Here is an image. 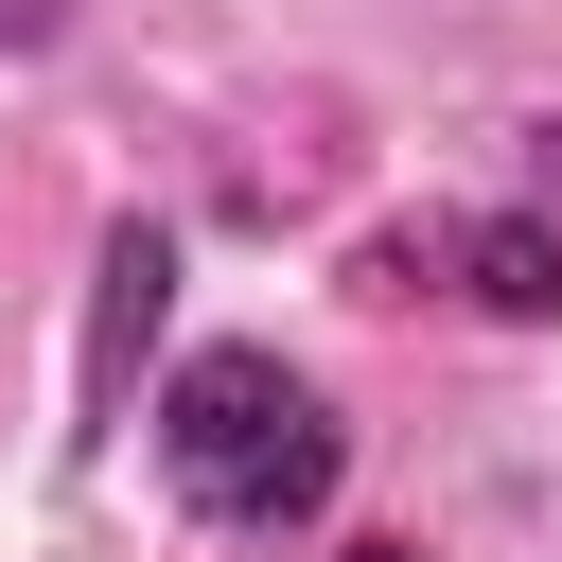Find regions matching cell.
<instances>
[{
  "instance_id": "cell-1",
  "label": "cell",
  "mask_w": 562,
  "mask_h": 562,
  "mask_svg": "<svg viewBox=\"0 0 562 562\" xmlns=\"http://www.w3.org/2000/svg\"><path fill=\"white\" fill-rule=\"evenodd\" d=\"M158 474H176V509H211V527H316L334 474H351V439H334V404H316L281 351H193V369L158 386Z\"/></svg>"
},
{
  "instance_id": "cell-2",
  "label": "cell",
  "mask_w": 562,
  "mask_h": 562,
  "mask_svg": "<svg viewBox=\"0 0 562 562\" xmlns=\"http://www.w3.org/2000/svg\"><path fill=\"white\" fill-rule=\"evenodd\" d=\"M369 299H474V316H562V211H422V228H369L351 263Z\"/></svg>"
},
{
  "instance_id": "cell-3",
  "label": "cell",
  "mask_w": 562,
  "mask_h": 562,
  "mask_svg": "<svg viewBox=\"0 0 562 562\" xmlns=\"http://www.w3.org/2000/svg\"><path fill=\"white\" fill-rule=\"evenodd\" d=\"M527 193H544V211H562V123H527Z\"/></svg>"
},
{
  "instance_id": "cell-4",
  "label": "cell",
  "mask_w": 562,
  "mask_h": 562,
  "mask_svg": "<svg viewBox=\"0 0 562 562\" xmlns=\"http://www.w3.org/2000/svg\"><path fill=\"white\" fill-rule=\"evenodd\" d=\"M53 18H70V0H0V53H35V35H53Z\"/></svg>"
},
{
  "instance_id": "cell-5",
  "label": "cell",
  "mask_w": 562,
  "mask_h": 562,
  "mask_svg": "<svg viewBox=\"0 0 562 562\" xmlns=\"http://www.w3.org/2000/svg\"><path fill=\"white\" fill-rule=\"evenodd\" d=\"M351 562H422V544H351Z\"/></svg>"
}]
</instances>
